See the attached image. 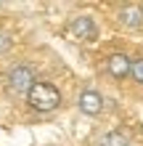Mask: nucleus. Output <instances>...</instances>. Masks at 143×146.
I'll return each mask as SVG.
<instances>
[{"instance_id":"obj_1","label":"nucleus","mask_w":143,"mask_h":146,"mask_svg":"<svg viewBox=\"0 0 143 146\" xmlns=\"http://www.w3.org/2000/svg\"><path fill=\"white\" fill-rule=\"evenodd\" d=\"M35 82H37L35 66L29 61H16L13 66H8V72L3 77V90L11 101H27Z\"/></svg>"},{"instance_id":"obj_2","label":"nucleus","mask_w":143,"mask_h":146,"mask_svg":"<svg viewBox=\"0 0 143 146\" xmlns=\"http://www.w3.org/2000/svg\"><path fill=\"white\" fill-rule=\"evenodd\" d=\"M24 104L35 111V114H53V111L61 109L64 96H61V90H58L56 82L40 80V77H37V82L32 85V90H29V96H27Z\"/></svg>"},{"instance_id":"obj_3","label":"nucleus","mask_w":143,"mask_h":146,"mask_svg":"<svg viewBox=\"0 0 143 146\" xmlns=\"http://www.w3.org/2000/svg\"><path fill=\"white\" fill-rule=\"evenodd\" d=\"M130 66H132V56L127 50H106L103 56H101V74L106 77V80L111 82H125L130 80Z\"/></svg>"},{"instance_id":"obj_4","label":"nucleus","mask_w":143,"mask_h":146,"mask_svg":"<svg viewBox=\"0 0 143 146\" xmlns=\"http://www.w3.org/2000/svg\"><path fill=\"white\" fill-rule=\"evenodd\" d=\"M66 35H69L72 42H77V45H90V42H96L101 37V27H98L96 16L77 13V16H72L66 21Z\"/></svg>"},{"instance_id":"obj_5","label":"nucleus","mask_w":143,"mask_h":146,"mask_svg":"<svg viewBox=\"0 0 143 146\" xmlns=\"http://www.w3.org/2000/svg\"><path fill=\"white\" fill-rule=\"evenodd\" d=\"M114 24L125 32H140L143 29V3L130 0V3H114L111 5Z\"/></svg>"},{"instance_id":"obj_6","label":"nucleus","mask_w":143,"mask_h":146,"mask_svg":"<svg viewBox=\"0 0 143 146\" xmlns=\"http://www.w3.org/2000/svg\"><path fill=\"white\" fill-rule=\"evenodd\" d=\"M77 109H80V114H85L90 119H96L103 114V109H106V101L103 96H101V90L93 88V85H88V88H82L77 93Z\"/></svg>"},{"instance_id":"obj_7","label":"nucleus","mask_w":143,"mask_h":146,"mask_svg":"<svg viewBox=\"0 0 143 146\" xmlns=\"http://www.w3.org/2000/svg\"><path fill=\"white\" fill-rule=\"evenodd\" d=\"M98 146H132V141H130V135L125 133V130L114 127V130H106L98 138Z\"/></svg>"},{"instance_id":"obj_8","label":"nucleus","mask_w":143,"mask_h":146,"mask_svg":"<svg viewBox=\"0 0 143 146\" xmlns=\"http://www.w3.org/2000/svg\"><path fill=\"white\" fill-rule=\"evenodd\" d=\"M130 82L135 88H143V50L132 53V66H130Z\"/></svg>"},{"instance_id":"obj_9","label":"nucleus","mask_w":143,"mask_h":146,"mask_svg":"<svg viewBox=\"0 0 143 146\" xmlns=\"http://www.w3.org/2000/svg\"><path fill=\"white\" fill-rule=\"evenodd\" d=\"M8 48H11V37H8L5 32H0V53H5Z\"/></svg>"}]
</instances>
